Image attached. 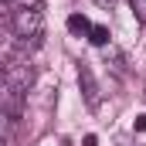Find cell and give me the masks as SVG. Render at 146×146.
I'll list each match as a JSON object with an SVG mask.
<instances>
[{
	"mask_svg": "<svg viewBox=\"0 0 146 146\" xmlns=\"http://www.w3.org/2000/svg\"><path fill=\"white\" fill-rule=\"evenodd\" d=\"M24 92H27V88H21V85H14V82H3V85H0V112L10 115V119H17L21 109H24Z\"/></svg>",
	"mask_w": 146,
	"mask_h": 146,
	"instance_id": "6da1fadb",
	"label": "cell"
},
{
	"mask_svg": "<svg viewBox=\"0 0 146 146\" xmlns=\"http://www.w3.org/2000/svg\"><path fill=\"white\" fill-rule=\"evenodd\" d=\"M78 88H82V99H85V106H88V109H99V106H102L99 82H95V75H92L88 65H78Z\"/></svg>",
	"mask_w": 146,
	"mask_h": 146,
	"instance_id": "7a4b0ae2",
	"label": "cell"
},
{
	"mask_svg": "<svg viewBox=\"0 0 146 146\" xmlns=\"http://www.w3.org/2000/svg\"><path fill=\"white\" fill-rule=\"evenodd\" d=\"M68 31H72V34H88L92 24H88L85 14H72V17H68Z\"/></svg>",
	"mask_w": 146,
	"mask_h": 146,
	"instance_id": "3957f363",
	"label": "cell"
},
{
	"mask_svg": "<svg viewBox=\"0 0 146 146\" xmlns=\"http://www.w3.org/2000/svg\"><path fill=\"white\" fill-rule=\"evenodd\" d=\"M88 41H92V44H99V48H106V44H109V27H102V24H92Z\"/></svg>",
	"mask_w": 146,
	"mask_h": 146,
	"instance_id": "277c9868",
	"label": "cell"
},
{
	"mask_svg": "<svg viewBox=\"0 0 146 146\" xmlns=\"http://www.w3.org/2000/svg\"><path fill=\"white\" fill-rule=\"evenodd\" d=\"M14 10H44V0H14Z\"/></svg>",
	"mask_w": 146,
	"mask_h": 146,
	"instance_id": "5b68a950",
	"label": "cell"
},
{
	"mask_svg": "<svg viewBox=\"0 0 146 146\" xmlns=\"http://www.w3.org/2000/svg\"><path fill=\"white\" fill-rule=\"evenodd\" d=\"M129 7H133V14H136V21L146 27V0H129Z\"/></svg>",
	"mask_w": 146,
	"mask_h": 146,
	"instance_id": "8992f818",
	"label": "cell"
},
{
	"mask_svg": "<svg viewBox=\"0 0 146 146\" xmlns=\"http://www.w3.org/2000/svg\"><path fill=\"white\" fill-rule=\"evenodd\" d=\"M7 133H10V115H3V112H0V136L7 139Z\"/></svg>",
	"mask_w": 146,
	"mask_h": 146,
	"instance_id": "52a82bcc",
	"label": "cell"
},
{
	"mask_svg": "<svg viewBox=\"0 0 146 146\" xmlns=\"http://www.w3.org/2000/svg\"><path fill=\"white\" fill-rule=\"evenodd\" d=\"M136 133H146V115H136Z\"/></svg>",
	"mask_w": 146,
	"mask_h": 146,
	"instance_id": "ba28073f",
	"label": "cell"
},
{
	"mask_svg": "<svg viewBox=\"0 0 146 146\" xmlns=\"http://www.w3.org/2000/svg\"><path fill=\"white\" fill-rule=\"evenodd\" d=\"M85 146H99V136H92V133H88V136H85Z\"/></svg>",
	"mask_w": 146,
	"mask_h": 146,
	"instance_id": "9c48e42d",
	"label": "cell"
},
{
	"mask_svg": "<svg viewBox=\"0 0 146 146\" xmlns=\"http://www.w3.org/2000/svg\"><path fill=\"white\" fill-rule=\"evenodd\" d=\"M95 3H99V7H106V10H109V7H115V0H95Z\"/></svg>",
	"mask_w": 146,
	"mask_h": 146,
	"instance_id": "30bf717a",
	"label": "cell"
},
{
	"mask_svg": "<svg viewBox=\"0 0 146 146\" xmlns=\"http://www.w3.org/2000/svg\"><path fill=\"white\" fill-rule=\"evenodd\" d=\"M0 85H3V61H0Z\"/></svg>",
	"mask_w": 146,
	"mask_h": 146,
	"instance_id": "8fae6325",
	"label": "cell"
},
{
	"mask_svg": "<svg viewBox=\"0 0 146 146\" xmlns=\"http://www.w3.org/2000/svg\"><path fill=\"white\" fill-rule=\"evenodd\" d=\"M0 146H7V139H3V136H0Z\"/></svg>",
	"mask_w": 146,
	"mask_h": 146,
	"instance_id": "7c38bea8",
	"label": "cell"
},
{
	"mask_svg": "<svg viewBox=\"0 0 146 146\" xmlns=\"http://www.w3.org/2000/svg\"><path fill=\"white\" fill-rule=\"evenodd\" d=\"M0 3H10V0H0Z\"/></svg>",
	"mask_w": 146,
	"mask_h": 146,
	"instance_id": "4fadbf2b",
	"label": "cell"
}]
</instances>
